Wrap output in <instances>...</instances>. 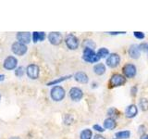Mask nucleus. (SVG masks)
Wrapping results in <instances>:
<instances>
[{"instance_id":"obj_1","label":"nucleus","mask_w":148,"mask_h":139,"mask_svg":"<svg viewBox=\"0 0 148 139\" xmlns=\"http://www.w3.org/2000/svg\"><path fill=\"white\" fill-rule=\"evenodd\" d=\"M82 58L84 61L86 62H89V63H95V62H98L100 58L98 57L94 49H91V48H84L83 49V56H82Z\"/></svg>"},{"instance_id":"obj_32","label":"nucleus","mask_w":148,"mask_h":139,"mask_svg":"<svg viewBox=\"0 0 148 139\" xmlns=\"http://www.w3.org/2000/svg\"><path fill=\"white\" fill-rule=\"evenodd\" d=\"M94 139H105V137H104V136H102L101 134H95V137H94Z\"/></svg>"},{"instance_id":"obj_37","label":"nucleus","mask_w":148,"mask_h":139,"mask_svg":"<svg viewBox=\"0 0 148 139\" xmlns=\"http://www.w3.org/2000/svg\"><path fill=\"white\" fill-rule=\"evenodd\" d=\"M147 53H148V50H147Z\"/></svg>"},{"instance_id":"obj_4","label":"nucleus","mask_w":148,"mask_h":139,"mask_svg":"<svg viewBox=\"0 0 148 139\" xmlns=\"http://www.w3.org/2000/svg\"><path fill=\"white\" fill-rule=\"evenodd\" d=\"M122 72L124 74V77L129 78V79H132V78L135 77L136 72H137V69H136V67L134 66L133 64L128 63V64L124 65V66H123V68H122Z\"/></svg>"},{"instance_id":"obj_20","label":"nucleus","mask_w":148,"mask_h":139,"mask_svg":"<svg viewBox=\"0 0 148 139\" xmlns=\"http://www.w3.org/2000/svg\"><path fill=\"white\" fill-rule=\"evenodd\" d=\"M92 136V133L90 129H85L82 131L81 134H80V138L81 139H91Z\"/></svg>"},{"instance_id":"obj_14","label":"nucleus","mask_w":148,"mask_h":139,"mask_svg":"<svg viewBox=\"0 0 148 139\" xmlns=\"http://www.w3.org/2000/svg\"><path fill=\"white\" fill-rule=\"evenodd\" d=\"M137 114H138V108L134 104L128 106L126 110H125V115H126L127 118H134Z\"/></svg>"},{"instance_id":"obj_31","label":"nucleus","mask_w":148,"mask_h":139,"mask_svg":"<svg viewBox=\"0 0 148 139\" xmlns=\"http://www.w3.org/2000/svg\"><path fill=\"white\" fill-rule=\"evenodd\" d=\"M109 34H112V35H115V34H126V32H108Z\"/></svg>"},{"instance_id":"obj_24","label":"nucleus","mask_w":148,"mask_h":139,"mask_svg":"<svg viewBox=\"0 0 148 139\" xmlns=\"http://www.w3.org/2000/svg\"><path fill=\"white\" fill-rule=\"evenodd\" d=\"M140 108L143 110H147L148 109V100L146 98H141L140 100Z\"/></svg>"},{"instance_id":"obj_9","label":"nucleus","mask_w":148,"mask_h":139,"mask_svg":"<svg viewBox=\"0 0 148 139\" xmlns=\"http://www.w3.org/2000/svg\"><path fill=\"white\" fill-rule=\"evenodd\" d=\"M48 40L52 45H58L62 42V34L58 32H52L48 34Z\"/></svg>"},{"instance_id":"obj_27","label":"nucleus","mask_w":148,"mask_h":139,"mask_svg":"<svg viewBox=\"0 0 148 139\" xmlns=\"http://www.w3.org/2000/svg\"><path fill=\"white\" fill-rule=\"evenodd\" d=\"M139 48H140V50H143V51H146L148 50V44H145V43H142L139 45Z\"/></svg>"},{"instance_id":"obj_7","label":"nucleus","mask_w":148,"mask_h":139,"mask_svg":"<svg viewBox=\"0 0 148 139\" xmlns=\"http://www.w3.org/2000/svg\"><path fill=\"white\" fill-rule=\"evenodd\" d=\"M26 72L27 75L29 78L32 79V80H35L39 77V72H40V69L39 67L35 64H31L27 67L26 69Z\"/></svg>"},{"instance_id":"obj_13","label":"nucleus","mask_w":148,"mask_h":139,"mask_svg":"<svg viewBox=\"0 0 148 139\" xmlns=\"http://www.w3.org/2000/svg\"><path fill=\"white\" fill-rule=\"evenodd\" d=\"M129 55L133 59H137L141 56V50L139 48V45H132L129 48Z\"/></svg>"},{"instance_id":"obj_36","label":"nucleus","mask_w":148,"mask_h":139,"mask_svg":"<svg viewBox=\"0 0 148 139\" xmlns=\"http://www.w3.org/2000/svg\"><path fill=\"white\" fill-rule=\"evenodd\" d=\"M0 98H1V95H0Z\"/></svg>"},{"instance_id":"obj_19","label":"nucleus","mask_w":148,"mask_h":139,"mask_svg":"<svg viewBox=\"0 0 148 139\" xmlns=\"http://www.w3.org/2000/svg\"><path fill=\"white\" fill-rule=\"evenodd\" d=\"M131 136V132L129 130H125V131H120L116 133L115 137L116 139H128Z\"/></svg>"},{"instance_id":"obj_2","label":"nucleus","mask_w":148,"mask_h":139,"mask_svg":"<svg viewBox=\"0 0 148 139\" xmlns=\"http://www.w3.org/2000/svg\"><path fill=\"white\" fill-rule=\"evenodd\" d=\"M65 95H66V92H65L64 88L61 86H54L52 89H51L50 92V96L51 98H52L54 101H61L63 100V98L65 97Z\"/></svg>"},{"instance_id":"obj_8","label":"nucleus","mask_w":148,"mask_h":139,"mask_svg":"<svg viewBox=\"0 0 148 139\" xmlns=\"http://www.w3.org/2000/svg\"><path fill=\"white\" fill-rule=\"evenodd\" d=\"M120 62V57L116 53H112L106 58V65L110 68H116L119 66Z\"/></svg>"},{"instance_id":"obj_6","label":"nucleus","mask_w":148,"mask_h":139,"mask_svg":"<svg viewBox=\"0 0 148 139\" xmlns=\"http://www.w3.org/2000/svg\"><path fill=\"white\" fill-rule=\"evenodd\" d=\"M11 49L13 51V53L17 56H23L28 50L26 45L21 44L20 42H15V43L12 45Z\"/></svg>"},{"instance_id":"obj_11","label":"nucleus","mask_w":148,"mask_h":139,"mask_svg":"<svg viewBox=\"0 0 148 139\" xmlns=\"http://www.w3.org/2000/svg\"><path fill=\"white\" fill-rule=\"evenodd\" d=\"M16 37H17V39L20 43L26 45V44H29L31 42L32 34L29 32H20L17 34Z\"/></svg>"},{"instance_id":"obj_30","label":"nucleus","mask_w":148,"mask_h":139,"mask_svg":"<svg viewBox=\"0 0 148 139\" xmlns=\"http://www.w3.org/2000/svg\"><path fill=\"white\" fill-rule=\"evenodd\" d=\"M131 93H132V96H136V93H137V86H133V87H132Z\"/></svg>"},{"instance_id":"obj_22","label":"nucleus","mask_w":148,"mask_h":139,"mask_svg":"<svg viewBox=\"0 0 148 139\" xmlns=\"http://www.w3.org/2000/svg\"><path fill=\"white\" fill-rule=\"evenodd\" d=\"M97 55H98V57L101 58H106V56H108V54H109V51H108V49H106V47H102V48H100L98 51H97V53H96Z\"/></svg>"},{"instance_id":"obj_23","label":"nucleus","mask_w":148,"mask_h":139,"mask_svg":"<svg viewBox=\"0 0 148 139\" xmlns=\"http://www.w3.org/2000/svg\"><path fill=\"white\" fill-rule=\"evenodd\" d=\"M82 45L84 46V48H91V49H94L95 47V44L92 42V40H85L83 42Z\"/></svg>"},{"instance_id":"obj_35","label":"nucleus","mask_w":148,"mask_h":139,"mask_svg":"<svg viewBox=\"0 0 148 139\" xmlns=\"http://www.w3.org/2000/svg\"><path fill=\"white\" fill-rule=\"evenodd\" d=\"M9 139H20V137H17V136H13V137L9 138Z\"/></svg>"},{"instance_id":"obj_15","label":"nucleus","mask_w":148,"mask_h":139,"mask_svg":"<svg viewBox=\"0 0 148 139\" xmlns=\"http://www.w3.org/2000/svg\"><path fill=\"white\" fill-rule=\"evenodd\" d=\"M74 79L80 83H87L89 79H88V76L85 72H76V74L74 75Z\"/></svg>"},{"instance_id":"obj_16","label":"nucleus","mask_w":148,"mask_h":139,"mask_svg":"<svg viewBox=\"0 0 148 139\" xmlns=\"http://www.w3.org/2000/svg\"><path fill=\"white\" fill-rule=\"evenodd\" d=\"M32 37L34 43H37V42H42L45 39V34L44 32H32Z\"/></svg>"},{"instance_id":"obj_10","label":"nucleus","mask_w":148,"mask_h":139,"mask_svg":"<svg viewBox=\"0 0 148 139\" xmlns=\"http://www.w3.org/2000/svg\"><path fill=\"white\" fill-rule=\"evenodd\" d=\"M18 64V60L15 57L13 56H9L6 59L4 60V68L6 70H8V71H11V70H14L17 67Z\"/></svg>"},{"instance_id":"obj_25","label":"nucleus","mask_w":148,"mask_h":139,"mask_svg":"<svg viewBox=\"0 0 148 139\" xmlns=\"http://www.w3.org/2000/svg\"><path fill=\"white\" fill-rule=\"evenodd\" d=\"M23 74H24V68H23L22 66L18 67L15 71V75L17 77H22Z\"/></svg>"},{"instance_id":"obj_29","label":"nucleus","mask_w":148,"mask_h":139,"mask_svg":"<svg viewBox=\"0 0 148 139\" xmlns=\"http://www.w3.org/2000/svg\"><path fill=\"white\" fill-rule=\"evenodd\" d=\"M116 112H117V110H116V109L111 108V109L108 111V114L109 116H111L110 118H112L113 116H116V115H115V114H116Z\"/></svg>"},{"instance_id":"obj_21","label":"nucleus","mask_w":148,"mask_h":139,"mask_svg":"<svg viewBox=\"0 0 148 139\" xmlns=\"http://www.w3.org/2000/svg\"><path fill=\"white\" fill-rule=\"evenodd\" d=\"M71 75H69V76H64V77H60L59 79H57V80H53V81H51L49 83H47V85L50 86V85H58V83H61L65 80H67V79L69 78H71Z\"/></svg>"},{"instance_id":"obj_34","label":"nucleus","mask_w":148,"mask_h":139,"mask_svg":"<svg viewBox=\"0 0 148 139\" xmlns=\"http://www.w3.org/2000/svg\"><path fill=\"white\" fill-rule=\"evenodd\" d=\"M4 79H5V75H0V82L3 81Z\"/></svg>"},{"instance_id":"obj_18","label":"nucleus","mask_w":148,"mask_h":139,"mask_svg":"<svg viewBox=\"0 0 148 139\" xmlns=\"http://www.w3.org/2000/svg\"><path fill=\"white\" fill-rule=\"evenodd\" d=\"M94 72L97 75H103L106 72V67L103 63H98L94 66Z\"/></svg>"},{"instance_id":"obj_33","label":"nucleus","mask_w":148,"mask_h":139,"mask_svg":"<svg viewBox=\"0 0 148 139\" xmlns=\"http://www.w3.org/2000/svg\"><path fill=\"white\" fill-rule=\"evenodd\" d=\"M141 139H148V134L146 133H143L141 136Z\"/></svg>"},{"instance_id":"obj_17","label":"nucleus","mask_w":148,"mask_h":139,"mask_svg":"<svg viewBox=\"0 0 148 139\" xmlns=\"http://www.w3.org/2000/svg\"><path fill=\"white\" fill-rule=\"evenodd\" d=\"M117 126V122L113 118H108L104 120V127L108 130H113Z\"/></svg>"},{"instance_id":"obj_12","label":"nucleus","mask_w":148,"mask_h":139,"mask_svg":"<svg viewBox=\"0 0 148 139\" xmlns=\"http://www.w3.org/2000/svg\"><path fill=\"white\" fill-rule=\"evenodd\" d=\"M69 96L73 101H80L83 96V93L79 87H72L69 90Z\"/></svg>"},{"instance_id":"obj_28","label":"nucleus","mask_w":148,"mask_h":139,"mask_svg":"<svg viewBox=\"0 0 148 139\" xmlns=\"http://www.w3.org/2000/svg\"><path fill=\"white\" fill-rule=\"evenodd\" d=\"M92 128H94V130H95V131H97V132H104L105 130H104V128L103 127H101L100 125H98V124H95L94 126H92Z\"/></svg>"},{"instance_id":"obj_26","label":"nucleus","mask_w":148,"mask_h":139,"mask_svg":"<svg viewBox=\"0 0 148 139\" xmlns=\"http://www.w3.org/2000/svg\"><path fill=\"white\" fill-rule=\"evenodd\" d=\"M133 34H134V36H135L137 39H140V40L145 39V34H143V32H134Z\"/></svg>"},{"instance_id":"obj_3","label":"nucleus","mask_w":148,"mask_h":139,"mask_svg":"<svg viewBox=\"0 0 148 139\" xmlns=\"http://www.w3.org/2000/svg\"><path fill=\"white\" fill-rule=\"evenodd\" d=\"M125 83H126V79H125V77L123 75H121V74L116 73V74H113L112 77L110 78L108 85L110 88H113V87H118L120 85H123Z\"/></svg>"},{"instance_id":"obj_5","label":"nucleus","mask_w":148,"mask_h":139,"mask_svg":"<svg viewBox=\"0 0 148 139\" xmlns=\"http://www.w3.org/2000/svg\"><path fill=\"white\" fill-rule=\"evenodd\" d=\"M65 43H66L67 46L71 50H75L79 46V40L78 38L73 34H68L65 39Z\"/></svg>"}]
</instances>
